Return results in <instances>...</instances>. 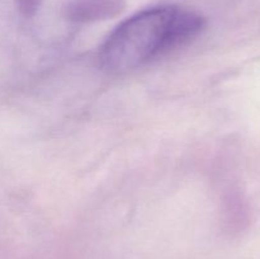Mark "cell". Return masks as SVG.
I'll list each match as a JSON object with an SVG mask.
<instances>
[{
  "label": "cell",
  "mask_w": 260,
  "mask_h": 259,
  "mask_svg": "<svg viewBox=\"0 0 260 259\" xmlns=\"http://www.w3.org/2000/svg\"><path fill=\"white\" fill-rule=\"evenodd\" d=\"M206 19L200 13L175 4L156 5L122 20L99 51L103 70L126 74L144 68L200 37Z\"/></svg>",
  "instance_id": "obj_1"
},
{
  "label": "cell",
  "mask_w": 260,
  "mask_h": 259,
  "mask_svg": "<svg viewBox=\"0 0 260 259\" xmlns=\"http://www.w3.org/2000/svg\"><path fill=\"white\" fill-rule=\"evenodd\" d=\"M126 8V0H65L61 14L71 23L89 24L114 19Z\"/></svg>",
  "instance_id": "obj_2"
},
{
  "label": "cell",
  "mask_w": 260,
  "mask_h": 259,
  "mask_svg": "<svg viewBox=\"0 0 260 259\" xmlns=\"http://www.w3.org/2000/svg\"><path fill=\"white\" fill-rule=\"evenodd\" d=\"M43 0H14L18 13L24 18H32L40 10Z\"/></svg>",
  "instance_id": "obj_3"
}]
</instances>
